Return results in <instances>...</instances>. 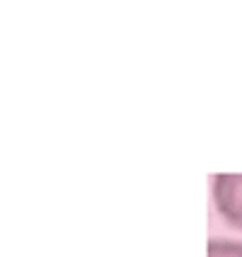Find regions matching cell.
<instances>
[{
    "instance_id": "obj_1",
    "label": "cell",
    "mask_w": 242,
    "mask_h": 257,
    "mask_svg": "<svg viewBox=\"0 0 242 257\" xmlns=\"http://www.w3.org/2000/svg\"><path fill=\"white\" fill-rule=\"evenodd\" d=\"M213 199L225 221L242 228V175H215Z\"/></svg>"
},
{
    "instance_id": "obj_2",
    "label": "cell",
    "mask_w": 242,
    "mask_h": 257,
    "mask_svg": "<svg viewBox=\"0 0 242 257\" xmlns=\"http://www.w3.org/2000/svg\"><path fill=\"white\" fill-rule=\"evenodd\" d=\"M208 257H242V243L228 238H213L208 243Z\"/></svg>"
}]
</instances>
